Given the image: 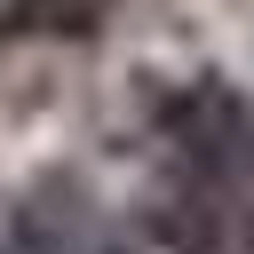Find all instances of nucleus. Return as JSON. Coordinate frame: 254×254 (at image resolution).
I'll return each mask as SVG.
<instances>
[{"mask_svg": "<svg viewBox=\"0 0 254 254\" xmlns=\"http://www.w3.org/2000/svg\"><path fill=\"white\" fill-rule=\"evenodd\" d=\"M111 8L119 0H8L0 32H16V40H87V32L111 24Z\"/></svg>", "mask_w": 254, "mask_h": 254, "instance_id": "obj_3", "label": "nucleus"}, {"mask_svg": "<svg viewBox=\"0 0 254 254\" xmlns=\"http://www.w3.org/2000/svg\"><path fill=\"white\" fill-rule=\"evenodd\" d=\"M175 151H183V167H190V175L230 183V175H246V167H254V119L238 111V95H230V87H198V95L183 103Z\"/></svg>", "mask_w": 254, "mask_h": 254, "instance_id": "obj_2", "label": "nucleus"}, {"mask_svg": "<svg viewBox=\"0 0 254 254\" xmlns=\"http://www.w3.org/2000/svg\"><path fill=\"white\" fill-rule=\"evenodd\" d=\"M0 254H119V246H111L103 214L87 206V190H79V183H64V175H48V183L16 206V222H8V246H0Z\"/></svg>", "mask_w": 254, "mask_h": 254, "instance_id": "obj_1", "label": "nucleus"}]
</instances>
